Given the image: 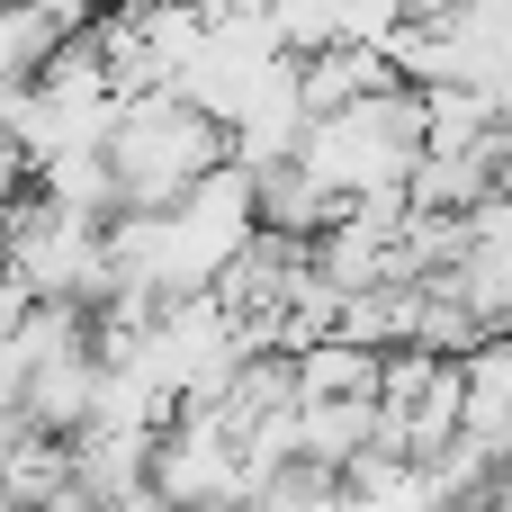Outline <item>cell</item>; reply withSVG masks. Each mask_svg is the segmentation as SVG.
I'll return each mask as SVG.
<instances>
[{
	"label": "cell",
	"mask_w": 512,
	"mask_h": 512,
	"mask_svg": "<svg viewBox=\"0 0 512 512\" xmlns=\"http://www.w3.org/2000/svg\"><path fill=\"white\" fill-rule=\"evenodd\" d=\"M108 162H117L126 207H180L207 171L234 162V126L216 108H198L180 81H153V90L126 99V117L108 135Z\"/></svg>",
	"instance_id": "6da1fadb"
},
{
	"label": "cell",
	"mask_w": 512,
	"mask_h": 512,
	"mask_svg": "<svg viewBox=\"0 0 512 512\" xmlns=\"http://www.w3.org/2000/svg\"><path fill=\"white\" fill-rule=\"evenodd\" d=\"M153 450H162V432H144V423H81L72 432V495L81 504H117V495H135L144 477H153Z\"/></svg>",
	"instance_id": "3957f363"
},
{
	"label": "cell",
	"mask_w": 512,
	"mask_h": 512,
	"mask_svg": "<svg viewBox=\"0 0 512 512\" xmlns=\"http://www.w3.org/2000/svg\"><path fill=\"white\" fill-rule=\"evenodd\" d=\"M378 432H387V405L378 396H306L297 405V459H315L333 477H351V459H369Z\"/></svg>",
	"instance_id": "277c9868"
},
{
	"label": "cell",
	"mask_w": 512,
	"mask_h": 512,
	"mask_svg": "<svg viewBox=\"0 0 512 512\" xmlns=\"http://www.w3.org/2000/svg\"><path fill=\"white\" fill-rule=\"evenodd\" d=\"M432 153V126H423V90L396 81L378 99H351L333 117L306 126V171H324L342 198H378V189H414Z\"/></svg>",
	"instance_id": "7a4b0ae2"
},
{
	"label": "cell",
	"mask_w": 512,
	"mask_h": 512,
	"mask_svg": "<svg viewBox=\"0 0 512 512\" xmlns=\"http://www.w3.org/2000/svg\"><path fill=\"white\" fill-rule=\"evenodd\" d=\"M342 512H387V504H369V495H342Z\"/></svg>",
	"instance_id": "ba28073f"
},
{
	"label": "cell",
	"mask_w": 512,
	"mask_h": 512,
	"mask_svg": "<svg viewBox=\"0 0 512 512\" xmlns=\"http://www.w3.org/2000/svg\"><path fill=\"white\" fill-rule=\"evenodd\" d=\"M297 387L306 396H387V351L351 342V333H324L297 351Z\"/></svg>",
	"instance_id": "52a82bcc"
},
{
	"label": "cell",
	"mask_w": 512,
	"mask_h": 512,
	"mask_svg": "<svg viewBox=\"0 0 512 512\" xmlns=\"http://www.w3.org/2000/svg\"><path fill=\"white\" fill-rule=\"evenodd\" d=\"M396 81H405V72H396L387 36H351V45L306 54V108H315V117H333V108H351V99H378V90H396Z\"/></svg>",
	"instance_id": "5b68a950"
},
{
	"label": "cell",
	"mask_w": 512,
	"mask_h": 512,
	"mask_svg": "<svg viewBox=\"0 0 512 512\" xmlns=\"http://www.w3.org/2000/svg\"><path fill=\"white\" fill-rule=\"evenodd\" d=\"M72 36H81V27L54 18L45 0H9V9H0V81H45Z\"/></svg>",
	"instance_id": "8992f818"
}]
</instances>
